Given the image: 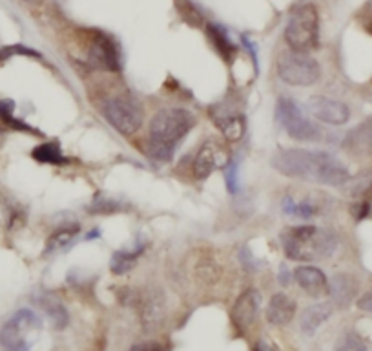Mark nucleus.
<instances>
[{
    "instance_id": "obj_15",
    "label": "nucleus",
    "mask_w": 372,
    "mask_h": 351,
    "mask_svg": "<svg viewBox=\"0 0 372 351\" xmlns=\"http://www.w3.org/2000/svg\"><path fill=\"white\" fill-rule=\"evenodd\" d=\"M294 280L312 299H321L330 293V285L325 273L318 267L302 266L294 271Z\"/></svg>"
},
{
    "instance_id": "obj_33",
    "label": "nucleus",
    "mask_w": 372,
    "mask_h": 351,
    "mask_svg": "<svg viewBox=\"0 0 372 351\" xmlns=\"http://www.w3.org/2000/svg\"><path fill=\"white\" fill-rule=\"evenodd\" d=\"M369 210H371V205H369L367 201H363V203H358V205H354L352 207V213H354V216H356V220H358V222L367 216Z\"/></svg>"
},
{
    "instance_id": "obj_23",
    "label": "nucleus",
    "mask_w": 372,
    "mask_h": 351,
    "mask_svg": "<svg viewBox=\"0 0 372 351\" xmlns=\"http://www.w3.org/2000/svg\"><path fill=\"white\" fill-rule=\"evenodd\" d=\"M79 233H80L79 223H75V222L64 223V225H61V227L55 229V231L50 234L47 243H46V252L61 251V249L70 245V243L73 242L77 236H79Z\"/></svg>"
},
{
    "instance_id": "obj_36",
    "label": "nucleus",
    "mask_w": 372,
    "mask_h": 351,
    "mask_svg": "<svg viewBox=\"0 0 372 351\" xmlns=\"http://www.w3.org/2000/svg\"><path fill=\"white\" fill-rule=\"evenodd\" d=\"M261 348H263V351H278L274 346H270V344H267V342H260Z\"/></svg>"
},
{
    "instance_id": "obj_10",
    "label": "nucleus",
    "mask_w": 372,
    "mask_h": 351,
    "mask_svg": "<svg viewBox=\"0 0 372 351\" xmlns=\"http://www.w3.org/2000/svg\"><path fill=\"white\" fill-rule=\"evenodd\" d=\"M261 306V293L254 287L243 291L237 296L236 304L230 311V322L239 335H248L254 328Z\"/></svg>"
},
{
    "instance_id": "obj_4",
    "label": "nucleus",
    "mask_w": 372,
    "mask_h": 351,
    "mask_svg": "<svg viewBox=\"0 0 372 351\" xmlns=\"http://www.w3.org/2000/svg\"><path fill=\"white\" fill-rule=\"evenodd\" d=\"M285 41L288 50L305 52L320 46V13L314 4H299L290 11L285 26Z\"/></svg>"
},
{
    "instance_id": "obj_5",
    "label": "nucleus",
    "mask_w": 372,
    "mask_h": 351,
    "mask_svg": "<svg viewBox=\"0 0 372 351\" xmlns=\"http://www.w3.org/2000/svg\"><path fill=\"white\" fill-rule=\"evenodd\" d=\"M80 41L84 50V61L88 66L95 70L112 71L117 73L123 68L121 50L115 38L103 29H80Z\"/></svg>"
},
{
    "instance_id": "obj_12",
    "label": "nucleus",
    "mask_w": 372,
    "mask_h": 351,
    "mask_svg": "<svg viewBox=\"0 0 372 351\" xmlns=\"http://www.w3.org/2000/svg\"><path fill=\"white\" fill-rule=\"evenodd\" d=\"M230 163V156L225 152L221 145L216 141H207L199 148L198 156L193 159V176L198 180H207L208 176L217 169H225Z\"/></svg>"
},
{
    "instance_id": "obj_28",
    "label": "nucleus",
    "mask_w": 372,
    "mask_h": 351,
    "mask_svg": "<svg viewBox=\"0 0 372 351\" xmlns=\"http://www.w3.org/2000/svg\"><path fill=\"white\" fill-rule=\"evenodd\" d=\"M91 214H112V213H119L121 210V205L112 198H95L94 203L90 205Z\"/></svg>"
},
{
    "instance_id": "obj_34",
    "label": "nucleus",
    "mask_w": 372,
    "mask_h": 351,
    "mask_svg": "<svg viewBox=\"0 0 372 351\" xmlns=\"http://www.w3.org/2000/svg\"><path fill=\"white\" fill-rule=\"evenodd\" d=\"M358 308L363 309V311H369V313H372V291L367 294H363L358 302Z\"/></svg>"
},
{
    "instance_id": "obj_3",
    "label": "nucleus",
    "mask_w": 372,
    "mask_h": 351,
    "mask_svg": "<svg viewBox=\"0 0 372 351\" xmlns=\"http://www.w3.org/2000/svg\"><path fill=\"white\" fill-rule=\"evenodd\" d=\"M285 257L294 262H311L327 258L336 249V236L316 225H292L281 231Z\"/></svg>"
},
{
    "instance_id": "obj_27",
    "label": "nucleus",
    "mask_w": 372,
    "mask_h": 351,
    "mask_svg": "<svg viewBox=\"0 0 372 351\" xmlns=\"http://www.w3.org/2000/svg\"><path fill=\"white\" fill-rule=\"evenodd\" d=\"M17 55H24V57H34V59H43V55L38 52H35L34 48L24 46V44H11V46H2L0 48V62L10 61L11 57Z\"/></svg>"
},
{
    "instance_id": "obj_9",
    "label": "nucleus",
    "mask_w": 372,
    "mask_h": 351,
    "mask_svg": "<svg viewBox=\"0 0 372 351\" xmlns=\"http://www.w3.org/2000/svg\"><path fill=\"white\" fill-rule=\"evenodd\" d=\"M276 119L281 124V129L296 141H321L323 132L318 124H314L311 119H306L302 114L296 101L290 97H279L276 105Z\"/></svg>"
},
{
    "instance_id": "obj_30",
    "label": "nucleus",
    "mask_w": 372,
    "mask_h": 351,
    "mask_svg": "<svg viewBox=\"0 0 372 351\" xmlns=\"http://www.w3.org/2000/svg\"><path fill=\"white\" fill-rule=\"evenodd\" d=\"M237 163L232 162L225 166V183H226V189H228V192L230 194H237L239 192V178H237Z\"/></svg>"
},
{
    "instance_id": "obj_16",
    "label": "nucleus",
    "mask_w": 372,
    "mask_h": 351,
    "mask_svg": "<svg viewBox=\"0 0 372 351\" xmlns=\"http://www.w3.org/2000/svg\"><path fill=\"white\" fill-rule=\"evenodd\" d=\"M345 152L352 157H371L372 156V117L354 127L343 139Z\"/></svg>"
},
{
    "instance_id": "obj_38",
    "label": "nucleus",
    "mask_w": 372,
    "mask_h": 351,
    "mask_svg": "<svg viewBox=\"0 0 372 351\" xmlns=\"http://www.w3.org/2000/svg\"><path fill=\"white\" fill-rule=\"evenodd\" d=\"M369 8H371V10H372V0H371V4H369Z\"/></svg>"
},
{
    "instance_id": "obj_24",
    "label": "nucleus",
    "mask_w": 372,
    "mask_h": 351,
    "mask_svg": "<svg viewBox=\"0 0 372 351\" xmlns=\"http://www.w3.org/2000/svg\"><path fill=\"white\" fill-rule=\"evenodd\" d=\"M31 157L35 162L44 163V165H68L70 163V159L62 154L61 145L57 141H47L35 147Z\"/></svg>"
},
{
    "instance_id": "obj_18",
    "label": "nucleus",
    "mask_w": 372,
    "mask_h": 351,
    "mask_svg": "<svg viewBox=\"0 0 372 351\" xmlns=\"http://www.w3.org/2000/svg\"><path fill=\"white\" fill-rule=\"evenodd\" d=\"M207 35L208 38H210V43H212L214 50L217 52V55H219L226 64L234 62V59H236L237 55V46L232 43L228 31H226L223 26H219V24L210 22L207 24Z\"/></svg>"
},
{
    "instance_id": "obj_37",
    "label": "nucleus",
    "mask_w": 372,
    "mask_h": 351,
    "mask_svg": "<svg viewBox=\"0 0 372 351\" xmlns=\"http://www.w3.org/2000/svg\"><path fill=\"white\" fill-rule=\"evenodd\" d=\"M254 351H263V348H261V344H258V346H255V350Z\"/></svg>"
},
{
    "instance_id": "obj_20",
    "label": "nucleus",
    "mask_w": 372,
    "mask_h": 351,
    "mask_svg": "<svg viewBox=\"0 0 372 351\" xmlns=\"http://www.w3.org/2000/svg\"><path fill=\"white\" fill-rule=\"evenodd\" d=\"M142 255H144V245L115 251L112 255V260H110V269H112L113 275H126L128 271H132L137 266V262Z\"/></svg>"
},
{
    "instance_id": "obj_32",
    "label": "nucleus",
    "mask_w": 372,
    "mask_h": 351,
    "mask_svg": "<svg viewBox=\"0 0 372 351\" xmlns=\"http://www.w3.org/2000/svg\"><path fill=\"white\" fill-rule=\"evenodd\" d=\"M15 103L11 99H2L0 101V119L8 117V115H13Z\"/></svg>"
},
{
    "instance_id": "obj_13",
    "label": "nucleus",
    "mask_w": 372,
    "mask_h": 351,
    "mask_svg": "<svg viewBox=\"0 0 372 351\" xmlns=\"http://www.w3.org/2000/svg\"><path fill=\"white\" fill-rule=\"evenodd\" d=\"M208 114L212 117L214 124L221 130L228 141H239L245 134V117L241 112L234 110L228 105H212L208 108Z\"/></svg>"
},
{
    "instance_id": "obj_17",
    "label": "nucleus",
    "mask_w": 372,
    "mask_h": 351,
    "mask_svg": "<svg viewBox=\"0 0 372 351\" xmlns=\"http://www.w3.org/2000/svg\"><path fill=\"white\" fill-rule=\"evenodd\" d=\"M296 300L292 296H288L285 293H276L269 300L265 315H267V320L272 326H287L296 317Z\"/></svg>"
},
{
    "instance_id": "obj_14",
    "label": "nucleus",
    "mask_w": 372,
    "mask_h": 351,
    "mask_svg": "<svg viewBox=\"0 0 372 351\" xmlns=\"http://www.w3.org/2000/svg\"><path fill=\"white\" fill-rule=\"evenodd\" d=\"M308 112L314 119L327 124H345L350 119L349 106L341 103V101L330 99V97H323V95H316L308 101Z\"/></svg>"
},
{
    "instance_id": "obj_29",
    "label": "nucleus",
    "mask_w": 372,
    "mask_h": 351,
    "mask_svg": "<svg viewBox=\"0 0 372 351\" xmlns=\"http://www.w3.org/2000/svg\"><path fill=\"white\" fill-rule=\"evenodd\" d=\"M177 8H179L183 19L186 20V22L192 24V26H201V24H203V17H201V13L193 8V4L190 0H181L179 4H177Z\"/></svg>"
},
{
    "instance_id": "obj_25",
    "label": "nucleus",
    "mask_w": 372,
    "mask_h": 351,
    "mask_svg": "<svg viewBox=\"0 0 372 351\" xmlns=\"http://www.w3.org/2000/svg\"><path fill=\"white\" fill-rule=\"evenodd\" d=\"M356 289H358V284L354 282L352 276L347 275H338L332 280V294H334V300L339 306H349L352 296L356 294Z\"/></svg>"
},
{
    "instance_id": "obj_26",
    "label": "nucleus",
    "mask_w": 372,
    "mask_h": 351,
    "mask_svg": "<svg viewBox=\"0 0 372 351\" xmlns=\"http://www.w3.org/2000/svg\"><path fill=\"white\" fill-rule=\"evenodd\" d=\"M334 351H367V344L358 333L349 331L339 337V341L336 342Z\"/></svg>"
},
{
    "instance_id": "obj_11",
    "label": "nucleus",
    "mask_w": 372,
    "mask_h": 351,
    "mask_svg": "<svg viewBox=\"0 0 372 351\" xmlns=\"http://www.w3.org/2000/svg\"><path fill=\"white\" fill-rule=\"evenodd\" d=\"M135 308H139L141 320L144 322L147 329H156L161 326L163 318H165V296L156 287H148L142 289L141 293L135 294Z\"/></svg>"
},
{
    "instance_id": "obj_19",
    "label": "nucleus",
    "mask_w": 372,
    "mask_h": 351,
    "mask_svg": "<svg viewBox=\"0 0 372 351\" xmlns=\"http://www.w3.org/2000/svg\"><path fill=\"white\" fill-rule=\"evenodd\" d=\"M283 214L296 220H312L320 214V207L311 199H299L296 196H285L281 201Z\"/></svg>"
},
{
    "instance_id": "obj_31",
    "label": "nucleus",
    "mask_w": 372,
    "mask_h": 351,
    "mask_svg": "<svg viewBox=\"0 0 372 351\" xmlns=\"http://www.w3.org/2000/svg\"><path fill=\"white\" fill-rule=\"evenodd\" d=\"M130 351H168L163 344L159 342H141V344H135Z\"/></svg>"
},
{
    "instance_id": "obj_8",
    "label": "nucleus",
    "mask_w": 372,
    "mask_h": 351,
    "mask_svg": "<svg viewBox=\"0 0 372 351\" xmlns=\"http://www.w3.org/2000/svg\"><path fill=\"white\" fill-rule=\"evenodd\" d=\"M276 71L279 79L290 86H312L321 77V68L316 59L308 53L294 50H287L279 55Z\"/></svg>"
},
{
    "instance_id": "obj_35",
    "label": "nucleus",
    "mask_w": 372,
    "mask_h": 351,
    "mask_svg": "<svg viewBox=\"0 0 372 351\" xmlns=\"http://www.w3.org/2000/svg\"><path fill=\"white\" fill-rule=\"evenodd\" d=\"M279 282H281L283 285H290V271H287V267H283L281 269V275H279Z\"/></svg>"
},
{
    "instance_id": "obj_21",
    "label": "nucleus",
    "mask_w": 372,
    "mask_h": 351,
    "mask_svg": "<svg viewBox=\"0 0 372 351\" xmlns=\"http://www.w3.org/2000/svg\"><path fill=\"white\" fill-rule=\"evenodd\" d=\"M38 304L44 309V313L47 315V318L52 320L53 328L55 329H64L70 324V315L68 309L64 308L61 300L53 296V294H43L38 299Z\"/></svg>"
},
{
    "instance_id": "obj_1",
    "label": "nucleus",
    "mask_w": 372,
    "mask_h": 351,
    "mask_svg": "<svg viewBox=\"0 0 372 351\" xmlns=\"http://www.w3.org/2000/svg\"><path fill=\"white\" fill-rule=\"evenodd\" d=\"M272 166L287 178L327 187H343L350 180L349 169L338 157L323 150L279 148L272 156Z\"/></svg>"
},
{
    "instance_id": "obj_22",
    "label": "nucleus",
    "mask_w": 372,
    "mask_h": 351,
    "mask_svg": "<svg viewBox=\"0 0 372 351\" xmlns=\"http://www.w3.org/2000/svg\"><path fill=\"white\" fill-rule=\"evenodd\" d=\"M332 304H316V306H308V308L303 311L302 315V331L306 333V335H312L320 328L321 324L329 320L330 315H332Z\"/></svg>"
},
{
    "instance_id": "obj_2",
    "label": "nucleus",
    "mask_w": 372,
    "mask_h": 351,
    "mask_svg": "<svg viewBox=\"0 0 372 351\" xmlns=\"http://www.w3.org/2000/svg\"><path fill=\"white\" fill-rule=\"evenodd\" d=\"M195 127V117L186 108H163L154 114L148 129L147 152L154 159L170 162L175 148Z\"/></svg>"
},
{
    "instance_id": "obj_7",
    "label": "nucleus",
    "mask_w": 372,
    "mask_h": 351,
    "mask_svg": "<svg viewBox=\"0 0 372 351\" xmlns=\"http://www.w3.org/2000/svg\"><path fill=\"white\" fill-rule=\"evenodd\" d=\"M101 114L123 136H132L141 129L144 112L132 95L115 94L101 99Z\"/></svg>"
},
{
    "instance_id": "obj_6",
    "label": "nucleus",
    "mask_w": 372,
    "mask_h": 351,
    "mask_svg": "<svg viewBox=\"0 0 372 351\" xmlns=\"http://www.w3.org/2000/svg\"><path fill=\"white\" fill-rule=\"evenodd\" d=\"M40 331V317L31 309H19L0 329V344L6 351H29Z\"/></svg>"
}]
</instances>
